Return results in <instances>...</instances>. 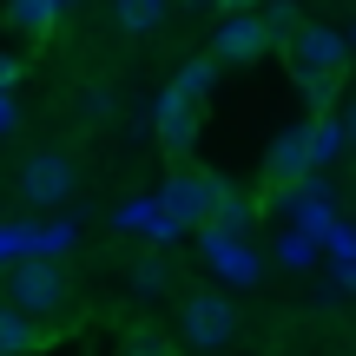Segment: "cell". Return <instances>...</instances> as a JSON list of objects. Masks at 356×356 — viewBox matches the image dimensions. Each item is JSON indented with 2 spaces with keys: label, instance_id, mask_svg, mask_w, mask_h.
Here are the masks:
<instances>
[{
  "label": "cell",
  "instance_id": "603a6c76",
  "mask_svg": "<svg viewBox=\"0 0 356 356\" xmlns=\"http://www.w3.org/2000/svg\"><path fill=\"white\" fill-rule=\"evenodd\" d=\"M13 119H20V106H13V92H0V132H13Z\"/></svg>",
  "mask_w": 356,
  "mask_h": 356
},
{
  "label": "cell",
  "instance_id": "7402d4cb",
  "mask_svg": "<svg viewBox=\"0 0 356 356\" xmlns=\"http://www.w3.org/2000/svg\"><path fill=\"white\" fill-rule=\"evenodd\" d=\"M119 356H178V343H172V337H159V330H126Z\"/></svg>",
  "mask_w": 356,
  "mask_h": 356
},
{
  "label": "cell",
  "instance_id": "4fadbf2b",
  "mask_svg": "<svg viewBox=\"0 0 356 356\" xmlns=\"http://www.w3.org/2000/svg\"><path fill=\"white\" fill-rule=\"evenodd\" d=\"M132 297H139V304H159V297H165L172 291V264H165V257H159V251H145V257H132Z\"/></svg>",
  "mask_w": 356,
  "mask_h": 356
},
{
  "label": "cell",
  "instance_id": "30bf717a",
  "mask_svg": "<svg viewBox=\"0 0 356 356\" xmlns=\"http://www.w3.org/2000/svg\"><path fill=\"white\" fill-rule=\"evenodd\" d=\"M264 165L277 185H297V178H310V119H297V126H284L277 139H270Z\"/></svg>",
  "mask_w": 356,
  "mask_h": 356
},
{
  "label": "cell",
  "instance_id": "5bb4252c",
  "mask_svg": "<svg viewBox=\"0 0 356 356\" xmlns=\"http://www.w3.org/2000/svg\"><path fill=\"white\" fill-rule=\"evenodd\" d=\"M40 343H47V330H40V323H26L20 310L0 304V356H33Z\"/></svg>",
  "mask_w": 356,
  "mask_h": 356
},
{
  "label": "cell",
  "instance_id": "44dd1931",
  "mask_svg": "<svg viewBox=\"0 0 356 356\" xmlns=\"http://www.w3.org/2000/svg\"><path fill=\"white\" fill-rule=\"evenodd\" d=\"M113 106H119V92L106 79H86L79 86V119H113Z\"/></svg>",
  "mask_w": 356,
  "mask_h": 356
},
{
  "label": "cell",
  "instance_id": "ffe728a7",
  "mask_svg": "<svg viewBox=\"0 0 356 356\" xmlns=\"http://www.w3.org/2000/svg\"><path fill=\"white\" fill-rule=\"evenodd\" d=\"M317 257H323V251L304 238V231H284V238H277V264H284V270H310Z\"/></svg>",
  "mask_w": 356,
  "mask_h": 356
},
{
  "label": "cell",
  "instance_id": "2e32d148",
  "mask_svg": "<svg viewBox=\"0 0 356 356\" xmlns=\"http://www.w3.org/2000/svg\"><path fill=\"white\" fill-rule=\"evenodd\" d=\"M20 257H40V225H0V277Z\"/></svg>",
  "mask_w": 356,
  "mask_h": 356
},
{
  "label": "cell",
  "instance_id": "277c9868",
  "mask_svg": "<svg viewBox=\"0 0 356 356\" xmlns=\"http://www.w3.org/2000/svg\"><path fill=\"white\" fill-rule=\"evenodd\" d=\"M73 191H79V165L60 145H40L20 165V204H33V211H60V204H73Z\"/></svg>",
  "mask_w": 356,
  "mask_h": 356
},
{
  "label": "cell",
  "instance_id": "6da1fadb",
  "mask_svg": "<svg viewBox=\"0 0 356 356\" xmlns=\"http://www.w3.org/2000/svg\"><path fill=\"white\" fill-rule=\"evenodd\" d=\"M211 86H218V66L211 60H191V66H178V79L159 92L152 132H159V145H165V159H185L191 145H198V113H204V92H211Z\"/></svg>",
  "mask_w": 356,
  "mask_h": 356
},
{
  "label": "cell",
  "instance_id": "5b68a950",
  "mask_svg": "<svg viewBox=\"0 0 356 356\" xmlns=\"http://www.w3.org/2000/svg\"><path fill=\"white\" fill-rule=\"evenodd\" d=\"M284 53H291L297 79H343V66H350L343 26H330V20H304L291 40H284Z\"/></svg>",
  "mask_w": 356,
  "mask_h": 356
},
{
  "label": "cell",
  "instance_id": "d6986e66",
  "mask_svg": "<svg viewBox=\"0 0 356 356\" xmlns=\"http://www.w3.org/2000/svg\"><path fill=\"white\" fill-rule=\"evenodd\" d=\"M257 26L270 33V47H284V40H291L297 26H304V13H297V7H284V0H270V7L257 13Z\"/></svg>",
  "mask_w": 356,
  "mask_h": 356
},
{
  "label": "cell",
  "instance_id": "52a82bcc",
  "mask_svg": "<svg viewBox=\"0 0 356 356\" xmlns=\"http://www.w3.org/2000/svg\"><path fill=\"white\" fill-rule=\"evenodd\" d=\"M270 204H277V211H291V231H304L310 244H323V231L337 225V211H330L337 198H330V185H323L317 172L297 178V185H277V191H270Z\"/></svg>",
  "mask_w": 356,
  "mask_h": 356
},
{
  "label": "cell",
  "instance_id": "8992f818",
  "mask_svg": "<svg viewBox=\"0 0 356 356\" xmlns=\"http://www.w3.org/2000/svg\"><path fill=\"white\" fill-rule=\"evenodd\" d=\"M270 53V33L257 26L251 7H218V26H211V53L204 60L211 66H251Z\"/></svg>",
  "mask_w": 356,
  "mask_h": 356
},
{
  "label": "cell",
  "instance_id": "cb8c5ba5",
  "mask_svg": "<svg viewBox=\"0 0 356 356\" xmlns=\"http://www.w3.org/2000/svg\"><path fill=\"white\" fill-rule=\"evenodd\" d=\"M337 126H343V145H356V99L343 106V119H337Z\"/></svg>",
  "mask_w": 356,
  "mask_h": 356
},
{
  "label": "cell",
  "instance_id": "ba28073f",
  "mask_svg": "<svg viewBox=\"0 0 356 356\" xmlns=\"http://www.w3.org/2000/svg\"><path fill=\"white\" fill-rule=\"evenodd\" d=\"M198 257H204V270L225 277V284H257V264H264L238 231H218V225H198Z\"/></svg>",
  "mask_w": 356,
  "mask_h": 356
},
{
  "label": "cell",
  "instance_id": "ac0fdd59",
  "mask_svg": "<svg viewBox=\"0 0 356 356\" xmlns=\"http://www.w3.org/2000/svg\"><path fill=\"white\" fill-rule=\"evenodd\" d=\"M317 251L330 257L337 270H350V264H356V225H343V218H337V225L323 231V244H317Z\"/></svg>",
  "mask_w": 356,
  "mask_h": 356
},
{
  "label": "cell",
  "instance_id": "9c48e42d",
  "mask_svg": "<svg viewBox=\"0 0 356 356\" xmlns=\"http://www.w3.org/2000/svg\"><path fill=\"white\" fill-rule=\"evenodd\" d=\"M152 198H159V211H165L178 231H198L204 225V172H172Z\"/></svg>",
  "mask_w": 356,
  "mask_h": 356
},
{
  "label": "cell",
  "instance_id": "7a4b0ae2",
  "mask_svg": "<svg viewBox=\"0 0 356 356\" xmlns=\"http://www.w3.org/2000/svg\"><path fill=\"white\" fill-rule=\"evenodd\" d=\"M0 304L47 330V323L66 317V304H73V277H66V264H53V257H20V264L7 270V297H0Z\"/></svg>",
  "mask_w": 356,
  "mask_h": 356
},
{
  "label": "cell",
  "instance_id": "8fae6325",
  "mask_svg": "<svg viewBox=\"0 0 356 356\" xmlns=\"http://www.w3.org/2000/svg\"><path fill=\"white\" fill-rule=\"evenodd\" d=\"M0 20H7L20 40H47L53 26L66 20V7H60V0H7V7H0Z\"/></svg>",
  "mask_w": 356,
  "mask_h": 356
},
{
  "label": "cell",
  "instance_id": "e0dca14e",
  "mask_svg": "<svg viewBox=\"0 0 356 356\" xmlns=\"http://www.w3.org/2000/svg\"><path fill=\"white\" fill-rule=\"evenodd\" d=\"M350 145H343V126L337 119H310V172H323L330 159H343Z\"/></svg>",
  "mask_w": 356,
  "mask_h": 356
},
{
  "label": "cell",
  "instance_id": "7c38bea8",
  "mask_svg": "<svg viewBox=\"0 0 356 356\" xmlns=\"http://www.w3.org/2000/svg\"><path fill=\"white\" fill-rule=\"evenodd\" d=\"M119 225H126V231H145L152 244H172L178 238V225L159 211V198H126V204H119Z\"/></svg>",
  "mask_w": 356,
  "mask_h": 356
},
{
  "label": "cell",
  "instance_id": "3957f363",
  "mask_svg": "<svg viewBox=\"0 0 356 356\" xmlns=\"http://www.w3.org/2000/svg\"><path fill=\"white\" fill-rule=\"evenodd\" d=\"M178 343L198 350V356H218L238 343V304L225 291H191L178 304Z\"/></svg>",
  "mask_w": 356,
  "mask_h": 356
},
{
  "label": "cell",
  "instance_id": "9a60e30c",
  "mask_svg": "<svg viewBox=\"0 0 356 356\" xmlns=\"http://www.w3.org/2000/svg\"><path fill=\"white\" fill-rule=\"evenodd\" d=\"M113 20L126 26V33H159V26L172 20V7H165V0H119Z\"/></svg>",
  "mask_w": 356,
  "mask_h": 356
},
{
  "label": "cell",
  "instance_id": "d4e9b609",
  "mask_svg": "<svg viewBox=\"0 0 356 356\" xmlns=\"http://www.w3.org/2000/svg\"><path fill=\"white\" fill-rule=\"evenodd\" d=\"M337 277H343V291H356V264H350V270H337Z\"/></svg>",
  "mask_w": 356,
  "mask_h": 356
}]
</instances>
